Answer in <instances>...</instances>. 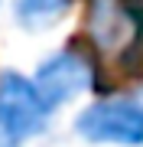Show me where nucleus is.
I'll list each match as a JSON object with an SVG mask.
<instances>
[{"mask_svg":"<svg viewBox=\"0 0 143 147\" xmlns=\"http://www.w3.org/2000/svg\"><path fill=\"white\" fill-rule=\"evenodd\" d=\"M52 108L39 95L36 82L3 69L0 72V147H23L26 137L46 131Z\"/></svg>","mask_w":143,"mask_h":147,"instance_id":"f257e3e1","label":"nucleus"},{"mask_svg":"<svg viewBox=\"0 0 143 147\" xmlns=\"http://www.w3.org/2000/svg\"><path fill=\"white\" fill-rule=\"evenodd\" d=\"M75 131L91 144H143V105L137 98H111L94 101L75 118Z\"/></svg>","mask_w":143,"mask_h":147,"instance_id":"f03ea898","label":"nucleus"},{"mask_svg":"<svg viewBox=\"0 0 143 147\" xmlns=\"http://www.w3.org/2000/svg\"><path fill=\"white\" fill-rule=\"evenodd\" d=\"M91 79H94L91 62L81 53H75V49H62V53L49 56L36 69V75H33V82H36V88L46 98L49 108H59L69 98H75L85 88H91Z\"/></svg>","mask_w":143,"mask_h":147,"instance_id":"7ed1b4c3","label":"nucleus"},{"mask_svg":"<svg viewBox=\"0 0 143 147\" xmlns=\"http://www.w3.org/2000/svg\"><path fill=\"white\" fill-rule=\"evenodd\" d=\"M72 0H16L13 10L20 26L26 30H49L52 23H59L65 13H69Z\"/></svg>","mask_w":143,"mask_h":147,"instance_id":"20e7f679","label":"nucleus"},{"mask_svg":"<svg viewBox=\"0 0 143 147\" xmlns=\"http://www.w3.org/2000/svg\"><path fill=\"white\" fill-rule=\"evenodd\" d=\"M133 98H137V101H140V105H143V92H140V95H133Z\"/></svg>","mask_w":143,"mask_h":147,"instance_id":"39448f33","label":"nucleus"}]
</instances>
